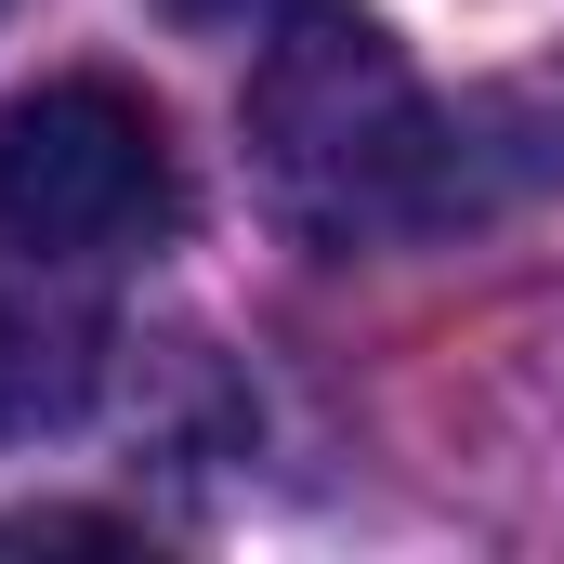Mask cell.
Instances as JSON below:
<instances>
[{"mask_svg": "<svg viewBox=\"0 0 564 564\" xmlns=\"http://www.w3.org/2000/svg\"><path fill=\"white\" fill-rule=\"evenodd\" d=\"M237 132H250L263 210L302 250H328V263L473 224V197H459V119L421 93V66L355 0H276L250 26Z\"/></svg>", "mask_w": 564, "mask_h": 564, "instance_id": "6da1fadb", "label": "cell"}, {"mask_svg": "<svg viewBox=\"0 0 564 564\" xmlns=\"http://www.w3.org/2000/svg\"><path fill=\"white\" fill-rule=\"evenodd\" d=\"M184 171L132 79H40L0 106V250L26 263H119L171 237Z\"/></svg>", "mask_w": 564, "mask_h": 564, "instance_id": "7a4b0ae2", "label": "cell"}, {"mask_svg": "<svg viewBox=\"0 0 564 564\" xmlns=\"http://www.w3.org/2000/svg\"><path fill=\"white\" fill-rule=\"evenodd\" d=\"M446 119H459V197L473 210L564 184V66H525V79H499V93H473Z\"/></svg>", "mask_w": 564, "mask_h": 564, "instance_id": "3957f363", "label": "cell"}, {"mask_svg": "<svg viewBox=\"0 0 564 564\" xmlns=\"http://www.w3.org/2000/svg\"><path fill=\"white\" fill-rule=\"evenodd\" d=\"M79 408V328H53L40 302H13L0 289V446L40 421H66Z\"/></svg>", "mask_w": 564, "mask_h": 564, "instance_id": "277c9868", "label": "cell"}, {"mask_svg": "<svg viewBox=\"0 0 564 564\" xmlns=\"http://www.w3.org/2000/svg\"><path fill=\"white\" fill-rule=\"evenodd\" d=\"M0 13H13V0H0Z\"/></svg>", "mask_w": 564, "mask_h": 564, "instance_id": "5b68a950", "label": "cell"}]
</instances>
